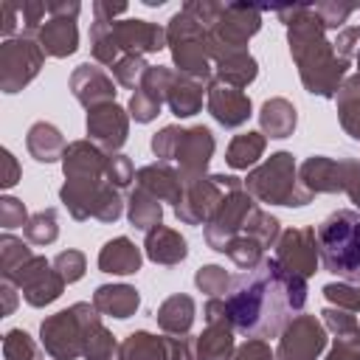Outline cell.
<instances>
[{"label": "cell", "mask_w": 360, "mask_h": 360, "mask_svg": "<svg viewBox=\"0 0 360 360\" xmlns=\"http://www.w3.org/2000/svg\"><path fill=\"white\" fill-rule=\"evenodd\" d=\"M262 28V11L245 3H222L217 17L211 20L208 48L211 59L228 51H248V39Z\"/></svg>", "instance_id": "9c48e42d"}, {"label": "cell", "mask_w": 360, "mask_h": 360, "mask_svg": "<svg viewBox=\"0 0 360 360\" xmlns=\"http://www.w3.org/2000/svg\"><path fill=\"white\" fill-rule=\"evenodd\" d=\"M323 298L346 312H357L360 309V284H349V281H332L323 287Z\"/></svg>", "instance_id": "bcb514c9"}, {"label": "cell", "mask_w": 360, "mask_h": 360, "mask_svg": "<svg viewBox=\"0 0 360 360\" xmlns=\"http://www.w3.org/2000/svg\"><path fill=\"white\" fill-rule=\"evenodd\" d=\"M93 307L107 318H129L141 307V295L132 284H101L93 292Z\"/></svg>", "instance_id": "f1b7e54d"}, {"label": "cell", "mask_w": 360, "mask_h": 360, "mask_svg": "<svg viewBox=\"0 0 360 360\" xmlns=\"http://www.w3.org/2000/svg\"><path fill=\"white\" fill-rule=\"evenodd\" d=\"M307 278L287 270L278 259H262L250 270L231 276L225 292L233 332L245 338H278L307 304Z\"/></svg>", "instance_id": "6da1fadb"}, {"label": "cell", "mask_w": 360, "mask_h": 360, "mask_svg": "<svg viewBox=\"0 0 360 360\" xmlns=\"http://www.w3.org/2000/svg\"><path fill=\"white\" fill-rule=\"evenodd\" d=\"M312 8H315V14L321 17V22H323L326 31H338V28H343V22H346L360 6H357V3H335V0H326V3H315Z\"/></svg>", "instance_id": "7dc6e473"}, {"label": "cell", "mask_w": 360, "mask_h": 360, "mask_svg": "<svg viewBox=\"0 0 360 360\" xmlns=\"http://www.w3.org/2000/svg\"><path fill=\"white\" fill-rule=\"evenodd\" d=\"M127 219H129L132 228L149 233L152 228L163 225V205H160L158 197H152L149 191L135 186L129 191V197H127Z\"/></svg>", "instance_id": "d6a6232c"}, {"label": "cell", "mask_w": 360, "mask_h": 360, "mask_svg": "<svg viewBox=\"0 0 360 360\" xmlns=\"http://www.w3.org/2000/svg\"><path fill=\"white\" fill-rule=\"evenodd\" d=\"M357 73H360V51H357Z\"/></svg>", "instance_id": "e7e4bbea"}, {"label": "cell", "mask_w": 360, "mask_h": 360, "mask_svg": "<svg viewBox=\"0 0 360 360\" xmlns=\"http://www.w3.org/2000/svg\"><path fill=\"white\" fill-rule=\"evenodd\" d=\"M326 326L315 318V315H295L281 338H278V349H276V360H318L321 352L326 349Z\"/></svg>", "instance_id": "5bb4252c"}, {"label": "cell", "mask_w": 360, "mask_h": 360, "mask_svg": "<svg viewBox=\"0 0 360 360\" xmlns=\"http://www.w3.org/2000/svg\"><path fill=\"white\" fill-rule=\"evenodd\" d=\"M143 253L149 262L155 264H163V267H174L180 264L186 256H188V242L180 236V231L174 228H166V225H158L146 233L143 239Z\"/></svg>", "instance_id": "cb8c5ba5"}, {"label": "cell", "mask_w": 360, "mask_h": 360, "mask_svg": "<svg viewBox=\"0 0 360 360\" xmlns=\"http://www.w3.org/2000/svg\"><path fill=\"white\" fill-rule=\"evenodd\" d=\"M129 138V112L121 104H101L87 110V141H93L101 152L115 155Z\"/></svg>", "instance_id": "2e32d148"}, {"label": "cell", "mask_w": 360, "mask_h": 360, "mask_svg": "<svg viewBox=\"0 0 360 360\" xmlns=\"http://www.w3.org/2000/svg\"><path fill=\"white\" fill-rule=\"evenodd\" d=\"M225 256H228L239 270H250V267H256V264L264 259V245L256 242L253 236L239 233V236L225 248Z\"/></svg>", "instance_id": "60d3db41"}, {"label": "cell", "mask_w": 360, "mask_h": 360, "mask_svg": "<svg viewBox=\"0 0 360 360\" xmlns=\"http://www.w3.org/2000/svg\"><path fill=\"white\" fill-rule=\"evenodd\" d=\"M242 183H245V191L259 202L287 205V208H301L312 202V194L301 186L295 158L284 149L273 152L262 166L250 169Z\"/></svg>", "instance_id": "8992f818"}, {"label": "cell", "mask_w": 360, "mask_h": 360, "mask_svg": "<svg viewBox=\"0 0 360 360\" xmlns=\"http://www.w3.org/2000/svg\"><path fill=\"white\" fill-rule=\"evenodd\" d=\"M228 360H276V352L267 346V340L259 338H248L245 343H239L233 349V354Z\"/></svg>", "instance_id": "db71d44e"}, {"label": "cell", "mask_w": 360, "mask_h": 360, "mask_svg": "<svg viewBox=\"0 0 360 360\" xmlns=\"http://www.w3.org/2000/svg\"><path fill=\"white\" fill-rule=\"evenodd\" d=\"M135 186L149 191L152 197H158L160 202H172L177 205L180 197H183V180H180V172L172 169L169 163H149V166H141L135 172Z\"/></svg>", "instance_id": "603a6c76"}, {"label": "cell", "mask_w": 360, "mask_h": 360, "mask_svg": "<svg viewBox=\"0 0 360 360\" xmlns=\"http://www.w3.org/2000/svg\"><path fill=\"white\" fill-rule=\"evenodd\" d=\"M90 56L98 65H107V68H112L121 59V51H118L115 37H112V22L96 20L90 25Z\"/></svg>", "instance_id": "8d00e7d4"}, {"label": "cell", "mask_w": 360, "mask_h": 360, "mask_svg": "<svg viewBox=\"0 0 360 360\" xmlns=\"http://www.w3.org/2000/svg\"><path fill=\"white\" fill-rule=\"evenodd\" d=\"M53 267H56V273H59L68 284H73V281H79V278L84 276L87 259H84L82 250H62V253L53 256Z\"/></svg>", "instance_id": "c3c4849f"}, {"label": "cell", "mask_w": 360, "mask_h": 360, "mask_svg": "<svg viewBox=\"0 0 360 360\" xmlns=\"http://www.w3.org/2000/svg\"><path fill=\"white\" fill-rule=\"evenodd\" d=\"M295 124H298L295 104L281 96L267 98L259 110V127L264 138H290L295 132Z\"/></svg>", "instance_id": "1f68e13d"}, {"label": "cell", "mask_w": 360, "mask_h": 360, "mask_svg": "<svg viewBox=\"0 0 360 360\" xmlns=\"http://www.w3.org/2000/svg\"><path fill=\"white\" fill-rule=\"evenodd\" d=\"M0 14H3V20H0V37H3V39H11V34H14V31H17V25H20L17 3L3 0V3H0Z\"/></svg>", "instance_id": "680465c9"}, {"label": "cell", "mask_w": 360, "mask_h": 360, "mask_svg": "<svg viewBox=\"0 0 360 360\" xmlns=\"http://www.w3.org/2000/svg\"><path fill=\"white\" fill-rule=\"evenodd\" d=\"M132 180H135V166H132V160H129L127 155H121V152L107 155V183L121 191V188H129Z\"/></svg>", "instance_id": "f907efd6"}, {"label": "cell", "mask_w": 360, "mask_h": 360, "mask_svg": "<svg viewBox=\"0 0 360 360\" xmlns=\"http://www.w3.org/2000/svg\"><path fill=\"white\" fill-rule=\"evenodd\" d=\"M17 11H20V25H22V34L25 37H37L42 22H45V14H48V6L42 0H22L17 3Z\"/></svg>", "instance_id": "681fc988"}, {"label": "cell", "mask_w": 360, "mask_h": 360, "mask_svg": "<svg viewBox=\"0 0 360 360\" xmlns=\"http://www.w3.org/2000/svg\"><path fill=\"white\" fill-rule=\"evenodd\" d=\"M112 37H115V45L124 53H138V56H146V53H158L166 48V28L158 25V22H149V20H115L112 22Z\"/></svg>", "instance_id": "d6986e66"}, {"label": "cell", "mask_w": 360, "mask_h": 360, "mask_svg": "<svg viewBox=\"0 0 360 360\" xmlns=\"http://www.w3.org/2000/svg\"><path fill=\"white\" fill-rule=\"evenodd\" d=\"M127 112L138 124H149V121H155L160 115V104H155L149 96H143L141 90H135L132 98H129V104H127Z\"/></svg>", "instance_id": "f5cc1de1"}, {"label": "cell", "mask_w": 360, "mask_h": 360, "mask_svg": "<svg viewBox=\"0 0 360 360\" xmlns=\"http://www.w3.org/2000/svg\"><path fill=\"white\" fill-rule=\"evenodd\" d=\"M0 158H3V177H0V183H3V188H14L20 183V177H22L20 163H17V158L8 149H0Z\"/></svg>", "instance_id": "91938a15"}, {"label": "cell", "mask_w": 360, "mask_h": 360, "mask_svg": "<svg viewBox=\"0 0 360 360\" xmlns=\"http://www.w3.org/2000/svg\"><path fill=\"white\" fill-rule=\"evenodd\" d=\"M332 45H335L338 56H343V59L357 56V51H360V25H343Z\"/></svg>", "instance_id": "9f6ffc18"}, {"label": "cell", "mask_w": 360, "mask_h": 360, "mask_svg": "<svg viewBox=\"0 0 360 360\" xmlns=\"http://www.w3.org/2000/svg\"><path fill=\"white\" fill-rule=\"evenodd\" d=\"M233 349L236 343L231 323H205L200 335L183 338V360H228Z\"/></svg>", "instance_id": "44dd1931"}, {"label": "cell", "mask_w": 360, "mask_h": 360, "mask_svg": "<svg viewBox=\"0 0 360 360\" xmlns=\"http://www.w3.org/2000/svg\"><path fill=\"white\" fill-rule=\"evenodd\" d=\"M194 284H197V290L205 292L208 298H219L222 292H228L231 276H228L225 267H219V264H202V267L194 273Z\"/></svg>", "instance_id": "ee69618b"}, {"label": "cell", "mask_w": 360, "mask_h": 360, "mask_svg": "<svg viewBox=\"0 0 360 360\" xmlns=\"http://www.w3.org/2000/svg\"><path fill=\"white\" fill-rule=\"evenodd\" d=\"M45 62V51L37 42V37H11L0 42V90L3 93H20L34 76L39 73Z\"/></svg>", "instance_id": "8fae6325"}, {"label": "cell", "mask_w": 360, "mask_h": 360, "mask_svg": "<svg viewBox=\"0 0 360 360\" xmlns=\"http://www.w3.org/2000/svg\"><path fill=\"white\" fill-rule=\"evenodd\" d=\"M143 253L129 236H115L98 250V270L110 276H132L141 270Z\"/></svg>", "instance_id": "d4e9b609"}, {"label": "cell", "mask_w": 360, "mask_h": 360, "mask_svg": "<svg viewBox=\"0 0 360 360\" xmlns=\"http://www.w3.org/2000/svg\"><path fill=\"white\" fill-rule=\"evenodd\" d=\"M326 360H360V338H335Z\"/></svg>", "instance_id": "6f0895ef"}, {"label": "cell", "mask_w": 360, "mask_h": 360, "mask_svg": "<svg viewBox=\"0 0 360 360\" xmlns=\"http://www.w3.org/2000/svg\"><path fill=\"white\" fill-rule=\"evenodd\" d=\"M208 112L217 124H222L225 129H236L242 124H248V118L253 115V104H250V96L239 87H231V84H222L217 79L208 82Z\"/></svg>", "instance_id": "ac0fdd59"}, {"label": "cell", "mask_w": 360, "mask_h": 360, "mask_svg": "<svg viewBox=\"0 0 360 360\" xmlns=\"http://www.w3.org/2000/svg\"><path fill=\"white\" fill-rule=\"evenodd\" d=\"M22 233H25V239L31 245H51V242H56V236H59L56 208H42V211L31 214L25 228H22Z\"/></svg>", "instance_id": "74e56055"}, {"label": "cell", "mask_w": 360, "mask_h": 360, "mask_svg": "<svg viewBox=\"0 0 360 360\" xmlns=\"http://www.w3.org/2000/svg\"><path fill=\"white\" fill-rule=\"evenodd\" d=\"M278 20L287 25L290 56L298 68L307 93L321 98H335L346 82L349 59L338 56L335 45L326 39V28L312 6H284L276 8Z\"/></svg>", "instance_id": "7a4b0ae2"}, {"label": "cell", "mask_w": 360, "mask_h": 360, "mask_svg": "<svg viewBox=\"0 0 360 360\" xmlns=\"http://www.w3.org/2000/svg\"><path fill=\"white\" fill-rule=\"evenodd\" d=\"M93 315H98V309L93 304H87V301H76L68 309H59V312L48 315L39 323L42 349L53 360H76V357H82L84 329H87Z\"/></svg>", "instance_id": "ba28073f"}, {"label": "cell", "mask_w": 360, "mask_h": 360, "mask_svg": "<svg viewBox=\"0 0 360 360\" xmlns=\"http://www.w3.org/2000/svg\"><path fill=\"white\" fill-rule=\"evenodd\" d=\"M194 315H197V304H194V298L186 295V292H174V295H169V298L158 307L155 321H158V326L163 329V335L186 338V335L191 332Z\"/></svg>", "instance_id": "484cf974"}, {"label": "cell", "mask_w": 360, "mask_h": 360, "mask_svg": "<svg viewBox=\"0 0 360 360\" xmlns=\"http://www.w3.org/2000/svg\"><path fill=\"white\" fill-rule=\"evenodd\" d=\"M34 256V250L22 242V239H17V236H11V233H3L0 236V273H3V278H8L17 267H22L28 259Z\"/></svg>", "instance_id": "b9f144b4"}, {"label": "cell", "mask_w": 360, "mask_h": 360, "mask_svg": "<svg viewBox=\"0 0 360 360\" xmlns=\"http://www.w3.org/2000/svg\"><path fill=\"white\" fill-rule=\"evenodd\" d=\"M276 259L287 270L298 273L301 278L315 276L318 262H321L315 228H287V231H281V236L276 242Z\"/></svg>", "instance_id": "9a60e30c"}, {"label": "cell", "mask_w": 360, "mask_h": 360, "mask_svg": "<svg viewBox=\"0 0 360 360\" xmlns=\"http://www.w3.org/2000/svg\"><path fill=\"white\" fill-rule=\"evenodd\" d=\"M48 6V17H62V20H76L82 6L76 0H45Z\"/></svg>", "instance_id": "94428289"}, {"label": "cell", "mask_w": 360, "mask_h": 360, "mask_svg": "<svg viewBox=\"0 0 360 360\" xmlns=\"http://www.w3.org/2000/svg\"><path fill=\"white\" fill-rule=\"evenodd\" d=\"M301 186L315 194H338L343 191V163L326 155H312L298 166Z\"/></svg>", "instance_id": "7402d4cb"}, {"label": "cell", "mask_w": 360, "mask_h": 360, "mask_svg": "<svg viewBox=\"0 0 360 360\" xmlns=\"http://www.w3.org/2000/svg\"><path fill=\"white\" fill-rule=\"evenodd\" d=\"M343 163V191L360 211V160L357 158H340Z\"/></svg>", "instance_id": "11a10c76"}, {"label": "cell", "mask_w": 360, "mask_h": 360, "mask_svg": "<svg viewBox=\"0 0 360 360\" xmlns=\"http://www.w3.org/2000/svg\"><path fill=\"white\" fill-rule=\"evenodd\" d=\"M0 295H3V315H11L14 307H17V287L11 281H3L0 284Z\"/></svg>", "instance_id": "be15d7a7"}, {"label": "cell", "mask_w": 360, "mask_h": 360, "mask_svg": "<svg viewBox=\"0 0 360 360\" xmlns=\"http://www.w3.org/2000/svg\"><path fill=\"white\" fill-rule=\"evenodd\" d=\"M37 42L42 45L45 56L53 59H65L70 53H76L79 48V28L76 20H62V17H48L37 34Z\"/></svg>", "instance_id": "4316f807"}, {"label": "cell", "mask_w": 360, "mask_h": 360, "mask_svg": "<svg viewBox=\"0 0 360 360\" xmlns=\"http://www.w3.org/2000/svg\"><path fill=\"white\" fill-rule=\"evenodd\" d=\"M321 323L335 338H360V321L346 309H338V307L321 309Z\"/></svg>", "instance_id": "f6af8a7d"}, {"label": "cell", "mask_w": 360, "mask_h": 360, "mask_svg": "<svg viewBox=\"0 0 360 360\" xmlns=\"http://www.w3.org/2000/svg\"><path fill=\"white\" fill-rule=\"evenodd\" d=\"M202 93H208V82H200V79L177 73L172 87H169L166 104L177 118H191V115H197L202 110Z\"/></svg>", "instance_id": "4dcf8cb0"}, {"label": "cell", "mask_w": 360, "mask_h": 360, "mask_svg": "<svg viewBox=\"0 0 360 360\" xmlns=\"http://www.w3.org/2000/svg\"><path fill=\"white\" fill-rule=\"evenodd\" d=\"M264 146H267V138L262 132H242V135H233L228 149H225V163L231 169H250L259 163V158L264 155Z\"/></svg>", "instance_id": "e575fe53"}, {"label": "cell", "mask_w": 360, "mask_h": 360, "mask_svg": "<svg viewBox=\"0 0 360 360\" xmlns=\"http://www.w3.org/2000/svg\"><path fill=\"white\" fill-rule=\"evenodd\" d=\"M25 146H28V155L37 160V163H56L65 158V135L59 132V127H53L51 121H37L31 124L28 135H25Z\"/></svg>", "instance_id": "f546056e"}, {"label": "cell", "mask_w": 360, "mask_h": 360, "mask_svg": "<svg viewBox=\"0 0 360 360\" xmlns=\"http://www.w3.org/2000/svg\"><path fill=\"white\" fill-rule=\"evenodd\" d=\"M256 208V200L245 191V188H233L225 194V200L219 202V208L214 211V217L205 222V242L211 250L225 253V248L242 233L250 211Z\"/></svg>", "instance_id": "7c38bea8"}, {"label": "cell", "mask_w": 360, "mask_h": 360, "mask_svg": "<svg viewBox=\"0 0 360 360\" xmlns=\"http://www.w3.org/2000/svg\"><path fill=\"white\" fill-rule=\"evenodd\" d=\"M3 357L6 360H45L37 340L25 329H8L3 335Z\"/></svg>", "instance_id": "ab89813d"}, {"label": "cell", "mask_w": 360, "mask_h": 360, "mask_svg": "<svg viewBox=\"0 0 360 360\" xmlns=\"http://www.w3.org/2000/svg\"><path fill=\"white\" fill-rule=\"evenodd\" d=\"M335 101H338L340 127L346 129L349 138L360 141V73L346 76V82L340 84Z\"/></svg>", "instance_id": "836d02e7"}, {"label": "cell", "mask_w": 360, "mask_h": 360, "mask_svg": "<svg viewBox=\"0 0 360 360\" xmlns=\"http://www.w3.org/2000/svg\"><path fill=\"white\" fill-rule=\"evenodd\" d=\"M318 253L326 273L360 284V211L338 208L318 228Z\"/></svg>", "instance_id": "277c9868"}, {"label": "cell", "mask_w": 360, "mask_h": 360, "mask_svg": "<svg viewBox=\"0 0 360 360\" xmlns=\"http://www.w3.org/2000/svg\"><path fill=\"white\" fill-rule=\"evenodd\" d=\"M245 188V183L233 174H208L202 180H194L183 186V197L174 205V217L186 225H205L228 191Z\"/></svg>", "instance_id": "30bf717a"}, {"label": "cell", "mask_w": 360, "mask_h": 360, "mask_svg": "<svg viewBox=\"0 0 360 360\" xmlns=\"http://www.w3.org/2000/svg\"><path fill=\"white\" fill-rule=\"evenodd\" d=\"M93 14H96V20H104V22H115V17H118V14H127V3L96 0V3H93Z\"/></svg>", "instance_id": "6125c7cd"}, {"label": "cell", "mask_w": 360, "mask_h": 360, "mask_svg": "<svg viewBox=\"0 0 360 360\" xmlns=\"http://www.w3.org/2000/svg\"><path fill=\"white\" fill-rule=\"evenodd\" d=\"M146 68H149V65H146V59H143V56H138V53H124V56H121L110 70H112L115 84L135 90V87L141 84V79H143Z\"/></svg>", "instance_id": "7bdbcfd3"}, {"label": "cell", "mask_w": 360, "mask_h": 360, "mask_svg": "<svg viewBox=\"0 0 360 360\" xmlns=\"http://www.w3.org/2000/svg\"><path fill=\"white\" fill-rule=\"evenodd\" d=\"M115 360H183V338L152 335L138 329L118 343Z\"/></svg>", "instance_id": "ffe728a7"}, {"label": "cell", "mask_w": 360, "mask_h": 360, "mask_svg": "<svg viewBox=\"0 0 360 360\" xmlns=\"http://www.w3.org/2000/svg\"><path fill=\"white\" fill-rule=\"evenodd\" d=\"M174 76H177V70H172V68H166V65H149L146 73H143V79H141V84H138L135 90H141L143 96H149L155 104L163 107Z\"/></svg>", "instance_id": "f35d334b"}, {"label": "cell", "mask_w": 360, "mask_h": 360, "mask_svg": "<svg viewBox=\"0 0 360 360\" xmlns=\"http://www.w3.org/2000/svg\"><path fill=\"white\" fill-rule=\"evenodd\" d=\"M211 62H214V79L239 90H245L259 76V62L250 56V51H228L214 56Z\"/></svg>", "instance_id": "83f0119b"}, {"label": "cell", "mask_w": 360, "mask_h": 360, "mask_svg": "<svg viewBox=\"0 0 360 360\" xmlns=\"http://www.w3.org/2000/svg\"><path fill=\"white\" fill-rule=\"evenodd\" d=\"M25 222H28L25 205L17 197H11V194L0 197V225L6 231H14V228H25Z\"/></svg>", "instance_id": "816d5d0a"}, {"label": "cell", "mask_w": 360, "mask_h": 360, "mask_svg": "<svg viewBox=\"0 0 360 360\" xmlns=\"http://www.w3.org/2000/svg\"><path fill=\"white\" fill-rule=\"evenodd\" d=\"M3 281H11L31 307H48V304H53L62 295L65 284H68L56 273L53 262H48L45 256H37V253L22 267H17L8 278H3Z\"/></svg>", "instance_id": "4fadbf2b"}, {"label": "cell", "mask_w": 360, "mask_h": 360, "mask_svg": "<svg viewBox=\"0 0 360 360\" xmlns=\"http://www.w3.org/2000/svg\"><path fill=\"white\" fill-rule=\"evenodd\" d=\"M65 186L59 188V200L73 219H98L115 222L124 214V197L115 186L107 183V152H101L93 141H73L62 158Z\"/></svg>", "instance_id": "3957f363"}, {"label": "cell", "mask_w": 360, "mask_h": 360, "mask_svg": "<svg viewBox=\"0 0 360 360\" xmlns=\"http://www.w3.org/2000/svg\"><path fill=\"white\" fill-rule=\"evenodd\" d=\"M217 141L214 132L202 124L197 127H177L169 124L152 135V152L160 163H177L183 186L208 177V163L214 158Z\"/></svg>", "instance_id": "5b68a950"}, {"label": "cell", "mask_w": 360, "mask_h": 360, "mask_svg": "<svg viewBox=\"0 0 360 360\" xmlns=\"http://www.w3.org/2000/svg\"><path fill=\"white\" fill-rule=\"evenodd\" d=\"M166 48L172 51V62H174L177 73L200 79V82L214 79L208 31L194 17H188L183 8L177 14H172V20L166 25Z\"/></svg>", "instance_id": "52a82bcc"}, {"label": "cell", "mask_w": 360, "mask_h": 360, "mask_svg": "<svg viewBox=\"0 0 360 360\" xmlns=\"http://www.w3.org/2000/svg\"><path fill=\"white\" fill-rule=\"evenodd\" d=\"M68 84H70L73 98L82 107H87V110L101 107V104H112L115 101V93H118L115 90V79L104 68H98L93 62L76 65L73 73H70V79H68Z\"/></svg>", "instance_id": "e0dca14e"}, {"label": "cell", "mask_w": 360, "mask_h": 360, "mask_svg": "<svg viewBox=\"0 0 360 360\" xmlns=\"http://www.w3.org/2000/svg\"><path fill=\"white\" fill-rule=\"evenodd\" d=\"M82 357L84 360H115L118 357V343H115L112 332L101 323V312L93 315L90 323H87V329H84Z\"/></svg>", "instance_id": "d590c367"}]
</instances>
